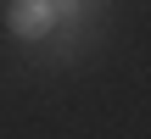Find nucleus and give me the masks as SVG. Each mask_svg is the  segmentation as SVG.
<instances>
[{"label":"nucleus","instance_id":"nucleus-1","mask_svg":"<svg viewBox=\"0 0 151 139\" xmlns=\"http://www.w3.org/2000/svg\"><path fill=\"white\" fill-rule=\"evenodd\" d=\"M6 28H11L17 39H45V33L56 28V6H50V0H11V6H6Z\"/></svg>","mask_w":151,"mask_h":139},{"label":"nucleus","instance_id":"nucleus-2","mask_svg":"<svg viewBox=\"0 0 151 139\" xmlns=\"http://www.w3.org/2000/svg\"><path fill=\"white\" fill-rule=\"evenodd\" d=\"M50 6H56V17H73L78 11V0H50Z\"/></svg>","mask_w":151,"mask_h":139}]
</instances>
